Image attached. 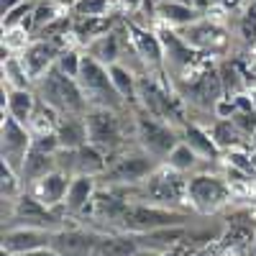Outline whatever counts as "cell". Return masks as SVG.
Masks as SVG:
<instances>
[{
	"mask_svg": "<svg viewBox=\"0 0 256 256\" xmlns=\"http://www.w3.org/2000/svg\"><path fill=\"white\" fill-rule=\"evenodd\" d=\"M36 105H38V95L34 90H18L3 84V116H10L24 126H28Z\"/></svg>",
	"mask_w": 256,
	"mask_h": 256,
	"instance_id": "e0dca14e",
	"label": "cell"
},
{
	"mask_svg": "<svg viewBox=\"0 0 256 256\" xmlns=\"http://www.w3.org/2000/svg\"><path fill=\"white\" fill-rule=\"evenodd\" d=\"M20 3H24V0H0V13L6 16V13H10L13 8H18Z\"/></svg>",
	"mask_w": 256,
	"mask_h": 256,
	"instance_id": "d590c367",
	"label": "cell"
},
{
	"mask_svg": "<svg viewBox=\"0 0 256 256\" xmlns=\"http://www.w3.org/2000/svg\"><path fill=\"white\" fill-rule=\"evenodd\" d=\"M162 166L159 159H154L144 148H123L120 154L110 156V164L105 169V174L98 177L105 182V187H138L146 182L156 169Z\"/></svg>",
	"mask_w": 256,
	"mask_h": 256,
	"instance_id": "3957f363",
	"label": "cell"
},
{
	"mask_svg": "<svg viewBox=\"0 0 256 256\" xmlns=\"http://www.w3.org/2000/svg\"><path fill=\"white\" fill-rule=\"evenodd\" d=\"M3 84L18 88V90H34V80L28 77L18 54H10L8 59H3Z\"/></svg>",
	"mask_w": 256,
	"mask_h": 256,
	"instance_id": "f1b7e54d",
	"label": "cell"
},
{
	"mask_svg": "<svg viewBox=\"0 0 256 256\" xmlns=\"http://www.w3.org/2000/svg\"><path fill=\"white\" fill-rule=\"evenodd\" d=\"M108 72L113 77V84H116L118 95L123 98V102L128 108H138V74L131 67H126L123 62L110 64Z\"/></svg>",
	"mask_w": 256,
	"mask_h": 256,
	"instance_id": "7402d4cb",
	"label": "cell"
},
{
	"mask_svg": "<svg viewBox=\"0 0 256 256\" xmlns=\"http://www.w3.org/2000/svg\"><path fill=\"white\" fill-rule=\"evenodd\" d=\"M120 113H126V110L90 108L88 113H84V120H88V134H90V144L100 146L108 156H116V154H120L123 148H126Z\"/></svg>",
	"mask_w": 256,
	"mask_h": 256,
	"instance_id": "ba28073f",
	"label": "cell"
},
{
	"mask_svg": "<svg viewBox=\"0 0 256 256\" xmlns=\"http://www.w3.org/2000/svg\"><path fill=\"white\" fill-rule=\"evenodd\" d=\"M52 238H54L52 228H38V226H6L3 228V248L16 256L34 248L52 246Z\"/></svg>",
	"mask_w": 256,
	"mask_h": 256,
	"instance_id": "30bf717a",
	"label": "cell"
},
{
	"mask_svg": "<svg viewBox=\"0 0 256 256\" xmlns=\"http://www.w3.org/2000/svg\"><path fill=\"white\" fill-rule=\"evenodd\" d=\"M218 3H223L226 8H230V6H236V3H238V0H218Z\"/></svg>",
	"mask_w": 256,
	"mask_h": 256,
	"instance_id": "8d00e7d4",
	"label": "cell"
},
{
	"mask_svg": "<svg viewBox=\"0 0 256 256\" xmlns=\"http://www.w3.org/2000/svg\"><path fill=\"white\" fill-rule=\"evenodd\" d=\"M134 136H136V144L144 148V152H148L162 164L169 156V152L182 141L177 126L148 116L146 110H138L136 118H134Z\"/></svg>",
	"mask_w": 256,
	"mask_h": 256,
	"instance_id": "8992f818",
	"label": "cell"
},
{
	"mask_svg": "<svg viewBox=\"0 0 256 256\" xmlns=\"http://www.w3.org/2000/svg\"><path fill=\"white\" fill-rule=\"evenodd\" d=\"M98 195V177L90 174H74L70 180V190H67V198H64V210L77 216V212L88 210V205H92Z\"/></svg>",
	"mask_w": 256,
	"mask_h": 256,
	"instance_id": "ac0fdd59",
	"label": "cell"
},
{
	"mask_svg": "<svg viewBox=\"0 0 256 256\" xmlns=\"http://www.w3.org/2000/svg\"><path fill=\"white\" fill-rule=\"evenodd\" d=\"M180 136H182V141L192 148V152H195L200 159H205L208 164L210 162H218L223 156L220 146L212 141L210 131H208V128H202V126H198V123H184Z\"/></svg>",
	"mask_w": 256,
	"mask_h": 256,
	"instance_id": "d6986e66",
	"label": "cell"
},
{
	"mask_svg": "<svg viewBox=\"0 0 256 256\" xmlns=\"http://www.w3.org/2000/svg\"><path fill=\"white\" fill-rule=\"evenodd\" d=\"M34 3H36V0H24L18 8H13L10 13H6L3 16V31H10V28L24 24V20L31 16V10H34Z\"/></svg>",
	"mask_w": 256,
	"mask_h": 256,
	"instance_id": "1f68e13d",
	"label": "cell"
},
{
	"mask_svg": "<svg viewBox=\"0 0 256 256\" xmlns=\"http://www.w3.org/2000/svg\"><path fill=\"white\" fill-rule=\"evenodd\" d=\"M120 52H123V44H120V36L116 31H108L98 38H92L88 44V54L95 56L98 62H102L105 67H110V64L120 62Z\"/></svg>",
	"mask_w": 256,
	"mask_h": 256,
	"instance_id": "d4e9b609",
	"label": "cell"
},
{
	"mask_svg": "<svg viewBox=\"0 0 256 256\" xmlns=\"http://www.w3.org/2000/svg\"><path fill=\"white\" fill-rule=\"evenodd\" d=\"M110 164V156L95 144H84L77 148V174H90V177H102L105 169Z\"/></svg>",
	"mask_w": 256,
	"mask_h": 256,
	"instance_id": "cb8c5ba5",
	"label": "cell"
},
{
	"mask_svg": "<svg viewBox=\"0 0 256 256\" xmlns=\"http://www.w3.org/2000/svg\"><path fill=\"white\" fill-rule=\"evenodd\" d=\"M102 233L88 228H59L54 230L52 248L59 256H92L95 246L100 244Z\"/></svg>",
	"mask_w": 256,
	"mask_h": 256,
	"instance_id": "8fae6325",
	"label": "cell"
},
{
	"mask_svg": "<svg viewBox=\"0 0 256 256\" xmlns=\"http://www.w3.org/2000/svg\"><path fill=\"white\" fill-rule=\"evenodd\" d=\"M187 220H190L187 212L174 210V208H162L152 202H128L118 226L126 233H148V230H159V228L187 226Z\"/></svg>",
	"mask_w": 256,
	"mask_h": 256,
	"instance_id": "5b68a950",
	"label": "cell"
},
{
	"mask_svg": "<svg viewBox=\"0 0 256 256\" xmlns=\"http://www.w3.org/2000/svg\"><path fill=\"white\" fill-rule=\"evenodd\" d=\"M31 146H34L31 128L10 116H3V123H0V156L13 172L20 174V166H24Z\"/></svg>",
	"mask_w": 256,
	"mask_h": 256,
	"instance_id": "9c48e42d",
	"label": "cell"
},
{
	"mask_svg": "<svg viewBox=\"0 0 256 256\" xmlns=\"http://www.w3.org/2000/svg\"><path fill=\"white\" fill-rule=\"evenodd\" d=\"M72 3H74V0H72Z\"/></svg>",
	"mask_w": 256,
	"mask_h": 256,
	"instance_id": "60d3db41",
	"label": "cell"
},
{
	"mask_svg": "<svg viewBox=\"0 0 256 256\" xmlns=\"http://www.w3.org/2000/svg\"><path fill=\"white\" fill-rule=\"evenodd\" d=\"M0 256H16V254H10V251H6V248H0Z\"/></svg>",
	"mask_w": 256,
	"mask_h": 256,
	"instance_id": "74e56055",
	"label": "cell"
},
{
	"mask_svg": "<svg viewBox=\"0 0 256 256\" xmlns=\"http://www.w3.org/2000/svg\"><path fill=\"white\" fill-rule=\"evenodd\" d=\"M177 31H180V38L195 52H223L228 46L226 31H220L218 26H212L205 16L200 20H195V24L184 26V28H177Z\"/></svg>",
	"mask_w": 256,
	"mask_h": 256,
	"instance_id": "7c38bea8",
	"label": "cell"
},
{
	"mask_svg": "<svg viewBox=\"0 0 256 256\" xmlns=\"http://www.w3.org/2000/svg\"><path fill=\"white\" fill-rule=\"evenodd\" d=\"M56 169V162H54V154H44V152H36V148L31 146V152L24 162V166H20V182H24V187L28 190L31 184H36L41 177L52 174Z\"/></svg>",
	"mask_w": 256,
	"mask_h": 256,
	"instance_id": "603a6c76",
	"label": "cell"
},
{
	"mask_svg": "<svg viewBox=\"0 0 256 256\" xmlns=\"http://www.w3.org/2000/svg\"><path fill=\"white\" fill-rule=\"evenodd\" d=\"M70 10V6L59 3V0H36L34 3V10H31V18H34V31L36 36L44 31L49 24H54V20L59 16H64Z\"/></svg>",
	"mask_w": 256,
	"mask_h": 256,
	"instance_id": "83f0119b",
	"label": "cell"
},
{
	"mask_svg": "<svg viewBox=\"0 0 256 256\" xmlns=\"http://www.w3.org/2000/svg\"><path fill=\"white\" fill-rule=\"evenodd\" d=\"M59 3H64V6H72V0H59Z\"/></svg>",
	"mask_w": 256,
	"mask_h": 256,
	"instance_id": "ab89813d",
	"label": "cell"
},
{
	"mask_svg": "<svg viewBox=\"0 0 256 256\" xmlns=\"http://www.w3.org/2000/svg\"><path fill=\"white\" fill-rule=\"evenodd\" d=\"M18 256H59L52 246H44V248H34V251H26V254H18Z\"/></svg>",
	"mask_w": 256,
	"mask_h": 256,
	"instance_id": "e575fe53",
	"label": "cell"
},
{
	"mask_svg": "<svg viewBox=\"0 0 256 256\" xmlns=\"http://www.w3.org/2000/svg\"><path fill=\"white\" fill-rule=\"evenodd\" d=\"M34 92L62 116H84L90 110V102L84 98L77 77L64 74L56 64L34 84Z\"/></svg>",
	"mask_w": 256,
	"mask_h": 256,
	"instance_id": "6da1fadb",
	"label": "cell"
},
{
	"mask_svg": "<svg viewBox=\"0 0 256 256\" xmlns=\"http://www.w3.org/2000/svg\"><path fill=\"white\" fill-rule=\"evenodd\" d=\"M190 256H210V254H202V251H195V254H190Z\"/></svg>",
	"mask_w": 256,
	"mask_h": 256,
	"instance_id": "f35d334b",
	"label": "cell"
},
{
	"mask_svg": "<svg viewBox=\"0 0 256 256\" xmlns=\"http://www.w3.org/2000/svg\"><path fill=\"white\" fill-rule=\"evenodd\" d=\"M77 82H80V88H82L84 98H88L90 108L131 110V108H128V105L123 102V98L118 95L108 67H105L102 62H98L95 56H90V54L82 56V67H80Z\"/></svg>",
	"mask_w": 256,
	"mask_h": 256,
	"instance_id": "7a4b0ae2",
	"label": "cell"
},
{
	"mask_svg": "<svg viewBox=\"0 0 256 256\" xmlns=\"http://www.w3.org/2000/svg\"><path fill=\"white\" fill-rule=\"evenodd\" d=\"M56 136L62 148H80L90 141L88 134V120L84 116H62L56 123Z\"/></svg>",
	"mask_w": 256,
	"mask_h": 256,
	"instance_id": "44dd1931",
	"label": "cell"
},
{
	"mask_svg": "<svg viewBox=\"0 0 256 256\" xmlns=\"http://www.w3.org/2000/svg\"><path fill=\"white\" fill-rule=\"evenodd\" d=\"M34 148H36V152H44V154H56L59 148H62L56 131H49V134H38V136H34Z\"/></svg>",
	"mask_w": 256,
	"mask_h": 256,
	"instance_id": "d6a6232c",
	"label": "cell"
},
{
	"mask_svg": "<svg viewBox=\"0 0 256 256\" xmlns=\"http://www.w3.org/2000/svg\"><path fill=\"white\" fill-rule=\"evenodd\" d=\"M141 246L134 233H102L92 256H138Z\"/></svg>",
	"mask_w": 256,
	"mask_h": 256,
	"instance_id": "ffe728a7",
	"label": "cell"
},
{
	"mask_svg": "<svg viewBox=\"0 0 256 256\" xmlns=\"http://www.w3.org/2000/svg\"><path fill=\"white\" fill-rule=\"evenodd\" d=\"M113 0H74L70 10L74 18H90V16H108Z\"/></svg>",
	"mask_w": 256,
	"mask_h": 256,
	"instance_id": "f546056e",
	"label": "cell"
},
{
	"mask_svg": "<svg viewBox=\"0 0 256 256\" xmlns=\"http://www.w3.org/2000/svg\"><path fill=\"white\" fill-rule=\"evenodd\" d=\"M164 164H166L169 169H174V172H180V174H195L198 169H200L202 164H208V162L200 159L184 141H180L172 152H169V156L164 159Z\"/></svg>",
	"mask_w": 256,
	"mask_h": 256,
	"instance_id": "484cf974",
	"label": "cell"
},
{
	"mask_svg": "<svg viewBox=\"0 0 256 256\" xmlns=\"http://www.w3.org/2000/svg\"><path fill=\"white\" fill-rule=\"evenodd\" d=\"M128 31H131L134 36V46H136V52H138V56H141V62H144V67H146V72L148 70H162L164 64H166V54H164V44H162V36H156L154 31H148V28H144V26H136L134 20L128 24Z\"/></svg>",
	"mask_w": 256,
	"mask_h": 256,
	"instance_id": "5bb4252c",
	"label": "cell"
},
{
	"mask_svg": "<svg viewBox=\"0 0 256 256\" xmlns=\"http://www.w3.org/2000/svg\"><path fill=\"white\" fill-rule=\"evenodd\" d=\"M18 56H20V62H24V67H26L28 77H31L34 84H36V82L56 64L59 46L54 44V41H49V38H38V36H36Z\"/></svg>",
	"mask_w": 256,
	"mask_h": 256,
	"instance_id": "4fadbf2b",
	"label": "cell"
},
{
	"mask_svg": "<svg viewBox=\"0 0 256 256\" xmlns=\"http://www.w3.org/2000/svg\"><path fill=\"white\" fill-rule=\"evenodd\" d=\"M144 3H146V0H118V6H120L126 13H136Z\"/></svg>",
	"mask_w": 256,
	"mask_h": 256,
	"instance_id": "836d02e7",
	"label": "cell"
},
{
	"mask_svg": "<svg viewBox=\"0 0 256 256\" xmlns=\"http://www.w3.org/2000/svg\"><path fill=\"white\" fill-rule=\"evenodd\" d=\"M210 136H212V141H216L218 146H220V152L226 154V152H230V148H238V144H241V136H246L241 128L233 123V118H218L216 123H212L210 128Z\"/></svg>",
	"mask_w": 256,
	"mask_h": 256,
	"instance_id": "4316f807",
	"label": "cell"
},
{
	"mask_svg": "<svg viewBox=\"0 0 256 256\" xmlns=\"http://www.w3.org/2000/svg\"><path fill=\"white\" fill-rule=\"evenodd\" d=\"M187 200L195 212L210 216V212H218L230 200V184L220 174L195 172L187 180Z\"/></svg>",
	"mask_w": 256,
	"mask_h": 256,
	"instance_id": "52a82bcc",
	"label": "cell"
},
{
	"mask_svg": "<svg viewBox=\"0 0 256 256\" xmlns=\"http://www.w3.org/2000/svg\"><path fill=\"white\" fill-rule=\"evenodd\" d=\"M82 56H84V54H80L74 46H72V49H64V52H59V56H56V67H59L64 74L77 77V74H80V67H82Z\"/></svg>",
	"mask_w": 256,
	"mask_h": 256,
	"instance_id": "4dcf8cb0",
	"label": "cell"
},
{
	"mask_svg": "<svg viewBox=\"0 0 256 256\" xmlns=\"http://www.w3.org/2000/svg\"><path fill=\"white\" fill-rule=\"evenodd\" d=\"M70 180H72L70 174L54 169L52 174L41 177L36 184H31L28 192L41 205H46L49 210H59V208H64V198H67V190H70Z\"/></svg>",
	"mask_w": 256,
	"mask_h": 256,
	"instance_id": "9a60e30c",
	"label": "cell"
},
{
	"mask_svg": "<svg viewBox=\"0 0 256 256\" xmlns=\"http://www.w3.org/2000/svg\"><path fill=\"white\" fill-rule=\"evenodd\" d=\"M154 16L172 28H184L190 24H195V20H200L202 10L187 3V0H159L154 6Z\"/></svg>",
	"mask_w": 256,
	"mask_h": 256,
	"instance_id": "2e32d148",
	"label": "cell"
},
{
	"mask_svg": "<svg viewBox=\"0 0 256 256\" xmlns=\"http://www.w3.org/2000/svg\"><path fill=\"white\" fill-rule=\"evenodd\" d=\"M136 192H138V198H141L136 202H152V205L174 208V210H182V205H190L184 174L174 172V169H169L166 164H162L146 182H141L136 187Z\"/></svg>",
	"mask_w": 256,
	"mask_h": 256,
	"instance_id": "277c9868",
	"label": "cell"
}]
</instances>
